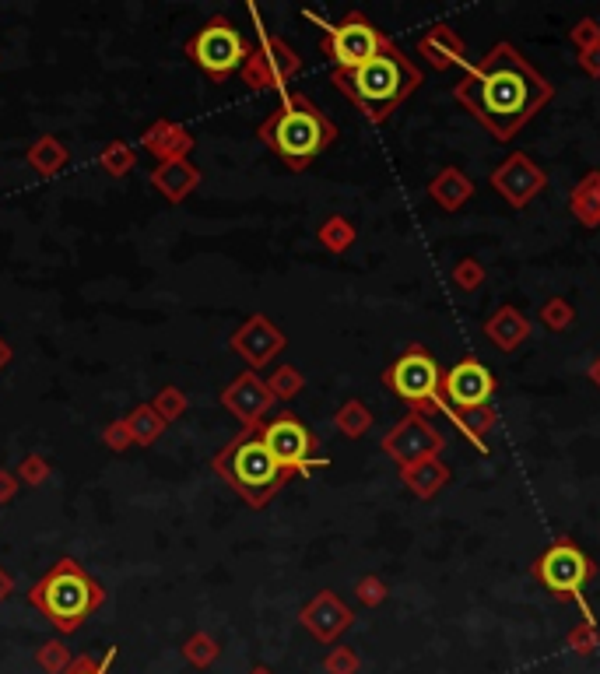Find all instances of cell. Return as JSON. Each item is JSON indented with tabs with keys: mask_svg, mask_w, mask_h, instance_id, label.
<instances>
[{
	"mask_svg": "<svg viewBox=\"0 0 600 674\" xmlns=\"http://www.w3.org/2000/svg\"><path fill=\"white\" fill-rule=\"evenodd\" d=\"M453 99L495 141L506 144L555 99V85L537 74L513 43H495L478 64L467 67L460 85L453 88Z\"/></svg>",
	"mask_w": 600,
	"mask_h": 674,
	"instance_id": "6da1fadb",
	"label": "cell"
},
{
	"mask_svg": "<svg viewBox=\"0 0 600 674\" xmlns=\"http://www.w3.org/2000/svg\"><path fill=\"white\" fill-rule=\"evenodd\" d=\"M418 85H422V71L397 43H390L379 57H372L369 64L355 67V71H334V88L348 95L369 123L390 120L393 109L411 99Z\"/></svg>",
	"mask_w": 600,
	"mask_h": 674,
	"instance_id": "7a4b0ae2",
	"label": "cell"
},
{
	"mask_svg": "<svg viewBox=\"0 0 600 674\" xmlns=\"http://www.w3.org/2000/svg\"><path fill=\"white\" fill-rule=\"evenodd\" d=\"M257 137L292 173H306L309 162L337 141V127L309 95L285 92L281 106L257 127Z\"/></svg>",
	"mask_w": 600,
	"mask_h": 674,
	"instance_id": "3957f363",
	"label": "cell"
},
{
	"mask_svg": "<svg viewBox=\"0 0 600 674\" xmlns=\"http://www.w3.org/2000/svg\"><path fill=\"white\" fill-rule=\"evenodd\" d=\"M29 604L53 629L71 636L106 604V590H102V583L78 559L64 555V559L53 562L50 573H43L32 583Z\"/></svg>",
	"mask_w": 600,
	"mask_h": 674,
	"instance_id": "277c9868",
	"label": "cell"
},
{
	"mask_svg": "<svg viewBox=\"0 0 600 674\" xmlns=\"http://www.w3.org/2000/svg\"><path fill=\"white\" fill-rule=\"evenodd\" d=\"M211 467H215V474L232 492L243 495L250 510H264L267 502L285 488V481L292 478V474L271 457L264 439L250 429H243L236 439H229V443L215 453Z\"/></svg>",
	"mask_w": 600,
	"mask_h": 674,
	"instance_id": "5b68a950",
	"label": "cell"
},
{
	"mask_svg": "<svg viewBox=\"0 0 600 674\" xmlns=\"http://www.w3.org/2000/svg\"><path fill=\"white\" fill-rule=\"evenodd\" d=\"M383 383L390 387L393 397L411 404V411H422V415H436V411L446 415V411H450V404H446V397H443V373H439V362L432 359L422 345H411L393 366H386Z\"/></svg>",
	"mask_w": 600,
	"mask_h": 674,
	"instance_id": "8992f818",
	"label": "cell"
},
{
	"mask_svg": "<svg viewBox=\"0 0 600 674\" xmlns=\"http://www.w3.org/2000/svg\"><path fill=\"white\" fill-rule=\"evenodd\" d=\"M306 18L323 29L320 50H323V57L334 64V71H355V67L369 64L372 57H379V53L393 43V39L386 36L383 29H376L362 11H348V15L334 25L320 22L313 11H306Z\"/></svg>",
	"mask_w": 600,
	"mask_h": 674,
	"instance_id": "52a82bcc",
	"label": "cell"
},
{
	"mask_svg": "<svg viewBox=\"0 0 600 674\" xmlns=\"http://www.w3.org/2000/svg\"><path fill=\"white\" fill-rule=\"evenodd\" d=\"M186 57L208 74L211 81H229L232 74L243 71L246 57L253 46L243 39V32L229 22L225 15H215L200 25L190 39H186Z\"/></svg>",
	"mask_w": 600,
	"mask_h": 674,
	"instance_id": "ba28073f",
	"label": "cell"
},
{
	"mask_svg": "<svg viewBox=\"0 0 600 674\" xmlns=\"http://www.w3.org/2000/svg\"><path fill=\"white\" fill-rule=\"evenodd\" d=\"M530 573H534V580L541 583L555 601L579 604V608H583V618H593L590 608H586V601H583V587L593 580L597 566L586 559L583 548L572 545V538H558L548 552L537 555Z\"/></svg>",
	"mask_w": 600,
	"mask_h": 674,
	"instance_id": "9c48e42d",
	"label": "cell"
},
{
	"mask_svg": "<svg viewBox=\"0 0 600 674\" xmlns=\"http://www.w3.org/2000/svg\"><path fill=\"white\" fill-rule=\"evenodd\" d=\"M250 18L257 22V46H253L250 57H246L239 78H243V85L253 88V92H281L285 95L288 81L302 71V57L285 43V39L274 36V32L260 22V11L253 8V4H250Z\"/></svg>",
	"mask_w": 600,
	"mask_h": 674,
	"instance_id": "30bf717a",
	"label": "cell"
},
{
	"mask_svg": "<svg viewBox=\"0 0 600 674\" xmlns=\"http://www.w3.org/2000/svg\"><path fill=\"white\" fill-rule=\"evenodd\" d=\"M257 436L292 478H309L316 467H327V457H320V439L295 411H278L274 418H267Z\"/></svg>",
	"mask_w": 600,
	"mask_h": 674,
	"instance_id": "8fae6325",
	"label": "cell"
},
{
	"mask_svg": "<svg viewBox=\"0 0 600 674\" xmlns=\"http://www.w3.org/2000/svg\"><path fill=\"white\" fill-rule=\"evenodd\" d=\"M383 450L390 460H397V467H411L418 460L439 457L446 450V439L436 425L429 422V415L422 411H408L390 432L383 436Z\"/></svg>",
	"mask_w": 600,
	"mask_h": 674,
	"instance_id": "7c38bea8",
	"label": "cell"
},
{
	"mask_svg": "<svg viewBox=\"0 0 600 674\" xmlns=\"http://www.w3.org/2000/svg\"><path fill=\"white\" fill-rule=\"evenodd\" d=\"M492 187H495V194L509 204V208L523 211L530 201H534V197L544 194V187H548V173H544L541 165H537L530 155L513 151L509 158H502L499 169L492 173Z\"/></svg>",
	"mask_w": 600,
	"mask_h": 674,
	"instance_id": "4fadbf2b",
	"label": "cell"
},
{
	"mask_svg": "<svg viewBox=\"0 0 600 674\" xmlns=\"http://www.w3.org/2000/svg\"><path fill=\"white\" fill-rule=\"evenodd\" d=\"M218 401H222V408L229 411V415H236V422H243V429H250V432H257L274 408V394L267 390V380H260L253 369L239 373L236 380L218 394Z\"/></svg>",
	"mask_w": 600,
	"mask_h": 674,
	"instance_id": "5bb4252c",
	"label": "cell"
},
{
	"mask_svg": "<svg viewBox=\"0 0 600 674\" xmlns=\"http://www.w3.org/2000/svg\"><path fill=\"white\" fill-rule=\"evenodd\" d=\"M492 394H495L492 369H488L481 359H474V355L460 359L450 373H443V397L450 408H457V411L481 408V404L492 401Z\"/></svg>",
	"mask_w": 600,
	"mask_h": 674,
	"instance_id": "9a60e30c",
	"label": "cell"
},
{
	"mask_svg": "<svg viewBox=\"0 0 600 674\" xmlns=\"http://www.w3.org/2000/svg\"><path fill=\"white\" fill-rule=\"evenodd\" d=\"M232 352L239 355V359L246 362L250 369H260V366H271L274 359H278L281 352H285L288 337L281 334V327H274L271 320H267L264 313H253L250 320L243 323V327L232 334Z\"/></svg>",
	"mask_w": 600,
	"mask_h": 674,
	"instance_id": "2e32d148",
	"label": "cell"
},
{
	"mask_svg": "<svg viewBox=\"0 0 600 674\" xmlns=\"http://www.w3.org/2000/svg\"><path fill=\"white\" fill-rule=\"evenodd\" d=\"M299 622L306 625V632L320 643H334L351 622H355V611L334 594V590H320L306 608L299 611Z\"/></svg>",
	"mask_w": 600,
	"mask_h": 674,
	"instance_id": "e0dca14e",
	"label": "cell"
},
{
	"mask_svg": "<svg viewBox=\"0 0 600 674\" xmlns=\"http://www.w3.org/2000/svg\"><path fill=\"white\" fill-rule=\"evenodd\" d=\"M193 144H197V141H193V134L183 127V123H176V120H155L141 134V148L151 151V155L158 158V165H162V162H179V158H190Z\"/></svg>",
	"mask_w": 600,
	"mask_h": 674,
	"instance_id": "ac0fdd59",
	"label": "cell"
},
{
	"mask_svg": "<svg viewBox=\"0 0 600 674\" xmlns=\"http://www.w3.org/2000/svg\"><path fill=\"white\" fill-rule=\"evenodd\" d=\"M418 53L429 60L436 71H450V67H471L467 64V43L457 36L450 25H432L422 39H418Z\"/></svg>",
	"mask_w": 600,
	"mask_h": 674,
	"instance_id": "d6986e66",
	"label": "cell"
},
{
	"mask_svg": "<svg viewBox=\"0 0 600 674\" xmlns=\"http://www.w3.org/2000/svg\"><path fill=\"white\" fill-rule=\"evenodd\" d=\"M200 180H204V173H200L190 158H179V162H162V165H155V169H151V176H148V183L169 204H183L186 197H190L193 190L200 187Z\"/></svg>",
	"mask_w": 600,
	"mask_h": 674,
	"instance_id": "ffe728a7",
	"label": "cell"
},
{
	"mask_svg": "<svg viewBox=\"0 0 600 674\" xmlns=\"http://www.w3.org/2000/svg\"><path fill=\"white\" fill-rule=\"evenodd\" d=\"M485 334L499 352H516L530 337V320L516 306H499L485 320Z\"/></svg>",
	"mask_w": 600,
	"mask_h": 674,
	"instance_id": "44dd1931",
	"label": "cell"
},
{
	"mask_svg": "<svg viewBox=\"0 0 600 674\" xmlns=\"http://www.w3.org/2000/svg\"><path fill=\"white\" fill-rule=\"evenodd\" d=\"M429 197L439 204V208L453 215V211H460L474 197V180L467 173H460L457 165H446V169H439V173L432 176Z\"/></svg>",
	"mask_w": 600,
	"mask_h": 674,
	"instance_id": "7402d4cb",
	"label": "cell"
},
{
	"mask_svg": "<svg viewBox=\"0 0 600 674\" xmlns=\"http://www.w3.org/2000/svg\"><path fill=\"white\" fill-rule=\"evenodd\" d=\"M450 478H453V471L439 457L418 460V464H411V467H400V481H404L408 492L418 495V499H432V495H439L446 485H450Z\"/></svg>",
	"mask_w": 600,
	"mask_h": 674,
	"instance_id": "603a6c76",
	"label": "cell"
},
{
	"mask_svg": "<svg viewBox=\"0 0 600 674\" xmlns=\"http://www.w3.org/2000/svg\"><path fill=\"white\" fill-rule=\"evenodd\" d=\"M25 162H29L43 180H53V176H60L67 165H71V151H67V144L60 141V137L39 134L36 141L29 144V151H25Z\"/></svg>",
	"mask_w": 600,
	"mask_h": 674,
	"instance_id": "cb8c5ba5",
	"label": "cell"
},
{
	"mask_svg": "<svg viewBox=\"0 0 600 674\" xmlns=\"http://www.w3.org/2000/svg\"><path fill=\"white\" fill-rule=\"evenodd\" d=\"M569 211L583 229H597L600 225V173H586L583 180L572 187L569 194Z\"/></svg>",
	"mask_w": 600,
	"mask_h": 674,
	"instance_id": "d4e9b609",
	"label": "cell"
},
{
	"mask_svg": "<svg viewBox=\"0 0 600 674\" xmlns=\"http://www.w3.org/2000/svg\"><path fill=\"white\" fill-rule=\"evenodd\" d=\"M450 415V422L457 425L460 429V436H467L474 443V450L478 453H488V432L495 429V411H492V404H481V408H467V411H457V408H450L446 411Z\"/></svg>",
	"mask_w": 600,
	"mask_h": 674,
	"instance_id": "484cf974",
	"label": "cell"
},
{
	"mask_svg": "<svg viewBox=\"0 0 600 674\" xmlns=\"http://www.w3.org/2000/svg\"><path fill=\"white\" fill-rule=\"evenodd\" d=\"M316 239H320L323 250H330V253H348L351 246H355V239H358V229L351 225V218L330 215L327 222H323L320 229H316Z\"/></svg>",
	"mask_w": 600,
	"mask_h": 674,
	"instance_id": "4316f807",
	"label": "cell"
},
{
	"mask_svg": "<svg viewBox=\"0 0 600 674\" xmlns=\"http://www.w3.org/2000/svg\"><path fill=\"white\" fill-rule=\"evenodd\" d=\"M127 425H130V436H134V446H151L165 429H169L151 404H137V408L127 415Z\"/></svg>",
	"mask_w": 600,
	"mask_h": 674,
	"instance_id": "83f0119b",
	"label": "cell"
},
{
	"mask_svg": "<svg viewBox=\"0 0 600 674\" xmlns=\"http://www.w3.org/2000/svg\"><path fill=\"white\" fill-rule=\"evenodd\" d=\"M99 165H102V173H106L109 180H123V176L134 173L137 151L130 148L127 141H109L106 148L99 151Z\"/></svg>",
	"mask_w": 600,
	"mask_h": 674,
	"instance_id": "f1b7e54d",
	"label": "cell"
},
{
	"mask_svg": "<svg viewBox=\"0 0 600 674\" xmlns=\"http://www.w3.org/2000/svg\"><path fill=\"white\" fill-rule=\"evenodd\" d=\"M334 425H337V432H341V436L362 439L365 432L372 429V411L365 408L362 401H344L341 408H337V415H334Z\"/></svg>",
	"mask_w": 600,
	"mask_h": 674,
	"instance_id": "f546056e",
	"label": "cell"
},
{
	"mask_svg": "<svg viewBox=\"0 0 600 674\" xmlns=\"http://www.w3.org/2000/svg\"><path fill=\"white\" fill-rule=\"evenodd\" d=\"M218 653H222V646H218V639L211 632H193V636L183 639V660L197 667V671H208L218 660Z\"/></svg>",
	"mask_w": 600,
	"mask_h": 674,
	"instance_id": "4dcf8cb0",
	"label": "cell"
},
{
	"mask_svg": "<svg viewBox=\"0 0 600 674\" xmlns=\"http://www.w3.org/2000/svg\"><path fill=\"white\" fill-rule=\"evenodd\" d=\"M74 664V653L64 639H46L36 646V667L43 674H67V667Z\"/></svg>",
	"mask_w": 600,
	"mask_h": 674,
	"instance_id": "1f68e13d",
	"label": "cell"
},
{
	"mask_svg": "<svg viewBox=\"0 0 600 674\" xmlns=\"http://www.w3.org/2000/svg\"><path fill=\"white\" fill-rule=\"evenodd\" d=\"M267 390L274 394V401H292L306 390V376L295 366H278L271 376H267Z\"/></svg>",
	"mask_w": 600,
	"mask_h": 674,
	"instance_id": "d6a6232c",
	"label": "cell"
},
{
	"mask_svg": "<svg viewBox=\"0 0 600 674\" xmlns=\"http://www.w3.org/2000/svg\"><path fill=\"white\" fill-rule=\"evenodd\" d=\"M148 404L158 411V418H162L165 425L176 422V418H183V415H186V408H190V401H186V394H183V390H179V387H162L155 397H151Z\"/></svg>",
	"mask_w": 600,
	"mask_h": 674,
	"instance_id": "836d02e7",
	"label": "cell"
},
{
	"mask_svg": "<svg viewBox=\"0 0 600 674\" xmlns=\"http://www.w3.org/2000/svg\"><path fill=\"white\" fill-rule=\"evenodd\" d=\"M15 474H18V481H22V485L39 488V485H46V481H50L53 464L43 457V453H29V457H22V464L15 467Z\"/></svg>",
	"mask_w": 600,
	"mask_h": 674,
	"instance_id": "e575fe53",
	"label": "cell"
},
{
	"mask_svg": "<svg viewBox=\"0 0 600 674\" xmlns=\"http://www.w3.org/2000/svg\"><path fill=\"white\" fill-rule=\"evenodd\" d=\"M537 316H541V323L548 330H569L572 323H576V309H572V302L558 299V295H555V299L544 302L541 313H537Z\"/></svg>",
	"mask_w": 600,
	"mask_h": 674,
	"instance_id": "d590c367",
	"label": "cell"
},
{
	"mask_svg": "<svg viewBox=\"0 0 600 674\" xmlns=\"http://www.w3.org/2000/svg\"><path fill=\"white\" fill-rule=\"evenodd\" d=\"M481 281H485V264L478 257H464L457 267H453V285L460 292H478Z\"/></svg>",
	"mask_w": 600,
	"mask_h": 674,
	"instance_id": "8d00e7d4",
	"label": "cell"
},
{
	"mask_svg": "<svg viewBox=\"0 0 600 674\" xmlns=\"http://www.w3.org/2000/svg\"><path fill=\"white\" fill-rule=\"evenodd\" d=\"M569 43L576 46L579 53L600 46V22H597V18H579V22L569 29Z\"/></svg>",
	"mask_w": 600,
	"mask_h": 674,
	"instance_id": "74e56055",
	"label": "cell"
},
{
	"mask_svg": "<svg viewBox=\"0 0 600 674\" xmlns=\"http://www.w3.org/2000/svg\"><path fill=\"white\" fill-rule=\"evenodd\" d=\"M116 660V646H109L102 657H92V653H81V657H74V664L67 667V674H109V667H113Z\"/></svg>",
	"mask_w": 600,
	"mask_h": 674,
	"instance_id": "f35d334b",
	"label": "cell"
},
{
	"mask_svg": "<svg viewBox=\"0 0 600 674\" xmlns=\"http://www.w3.org/2000/svg\"><path fill=\"white\" fill-rule=\"evenodd\" d=\"M323 671L327 674H358V653L348 650V646H334V650L323 657Z\"/></svg>",
	"mask_w": 600,
	"mask_h": 674,
	"instance_id": "ab89813d",
	"label": "cell"
},
{
	"mask_svg": "<svg viewBox=\"0 0 600 674\" xmlns=\"http://www.w3.org/2000/svg\"><path fill=\"white\" fill-rule=\"evenodd\" d=\"M102 446L113 453H127L130 446H134V436H130V425L127 418H116V422L106 425V432H102Z\"/></svg>",
	"mask_w": 600,
	"mask_h": 674,
	"instance_id": "60d3db41",
	"label": "cell"
},
{
	"mask_svg": "<svg viewBox=\"0 0 600 674\" xmlns=\"http://www.w3.org/2000/svg\"><path fill=\"white\" fill-rule=\"evenodd\" d=\"M355 594L365 608H376V604L386 601V583L379 580V576H362V580L355 583Z\"/></svg>",
	"mask_w": 600,
	"mask_h": 674,
	"instance_id": "b9f144b4",
	"label": "cell"
},
{
	"mask_svg": "<svg viewBox=\"0 0 600 674\" xmlns=\"http://www.w3.org/2000/svg\"><path fill=\"white\" fill-rule=\"evenodd\" d=\"M569 646L576 653H593V646H597V625H593V618H583V622L569 632Z\"/></svg>",
	"mask_w": 600,
	"mask_h": 674,
	"instance_id": "7bdbcfd3",
	"label": "cell"
},
{
	"mask_svg": "<svg viewBox=\"0 0 600 674\" xmlns=\"http://www.w3.org/2000/svg\"><path fill=\"white\" fill-rule=\"evenodd\" d=\"M18 488H22L18 474H15V471H8V467H0V506H8V502H15Z\"/></svg>",
	"mask_w": 600,
	"mask_h": 674,
	"instance_id": "ee69618b",
	"label": "cell"
},
{
	"mask_svg": "<svg viewBox=\"0 0 600 674\" xmlns=\"http://www.w3.org/2000/svg\"><path fill=\"white\" fill-rule=\"evenodd\" d=\"M579 67H583L590 78H600V46H593V50L579 53Z\"/></svg>",
	"mask_w": 600,
	"mask_h": 674,
	"instance_id": "f6af8a7d",
	"label": "cell"
},
{
	"mask_svg": "<svg viewBox=\"0 0 600 674\" xmlns=\"http://www.w3.org/2000/svg\"><path fill=\"white\" fill-rule=\"evenodd\" d=\"M11 594H15V576H11V573H8V569L0 566V604L8 601V597H11Z\"/></svg>",
	"mask_w": 600,
	"mask_h": 674,
	"instance_id": "bcb514c9",
	"label": "cell"
},
{
	"mask_svg": "<svg viewBox=\"0 0 600 674\" xmlns=\"http://www.w3.org/2000/svg\"><path fill=\"white\" fill-rule=\"evenodd\" d=\"M11 359H15V348H11L8 341H4V337H0V373H4V369L11 366Z\"/></svg>",
	"mask_w": 600,
	"mask_h": 674,
	"instance_id": "7dc6e473",
	"label": "cell"
},
{
	"mask_svg": "<svg viewBox=\"0 0 600 674\" xmlns=\"http://www.w3.org/2000/svg\"><path fill=\"white\" fill-rule=\"evenodd\" d=\"M586 380H590V383H593V387H597V390H600V355H597V359H593V362H590V369H586Z\"/></svg>",
	"mask_w": 600,
	"mask_h": 674,
	"instance_id": "c3c4849f",
	"label": "cell"
},
{
	"mask_svg": "<svg viewBox=\"0 0 600 674\" xmlns=\"http://www.w3.org/2000/svg\"><path fill=\"white\" fill-rule=\"evenodd\" d=\"M250 674H274V671H271V667H264V664H257V667H253Z\"/></svg>",
	"mask_w": 600,
	"mask_h": 674,
	"instance_id": "681fc988",
	"label": "cell"
}]
</instances>
